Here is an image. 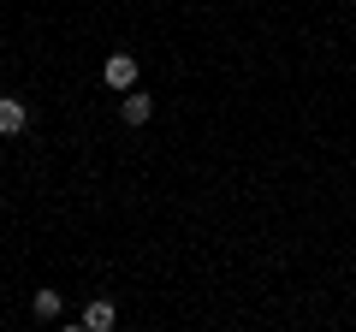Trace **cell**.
I'll use <instances>...</instances> for the list:
<instances>
[{
	"mask_svg": "<svg viewBox=\"0 0 356 332\" xmlns=\"http://www.w3.org/2000/svg\"><path fill=\"white\" fill-rule=\"evenodd\" d=\"M83 326H89V332H113V326H119V308H113V297H95V303L83 308Z\"/></svg>",
	"mask_w": 356,
	"mask_h": 332,
	"instance_id": "cell-4",
	"label": "cell"
},
{
	"mask_svg": "<svg viewBox=\"0 0 356 332\" xmlns=\"http://www.w3.org/2000/svg\"><path fill=\"white\" fill-rule=\"evenodd\" d=\"M0 202H6V190H0Z\"/></svg>",
	"mask_w": 356,
	"mask_h": 332,
	"instance_id": "cell-6",
	"label": "cell"
},
{
	"mask_svg": "<svg viewBox=\"0 0 356 332\" xmlns=\"http://www.w3.org/2000/svg\"><path fill=\"white\" fill-rule=\"evenodd\" d=\"M30 131V101L24 95H0V137H24Z\"/></svg>",
	"mask_w": 356,
	"mask_h": 332,
	"instance_id": "cell-2",
	"label": "cell"
},
{
	"mask_svg": "<svg viewBox=\"0 0 356 332\" xmlns=\"http://www.w3.org/2000/svg\"><path fill=\"white\" fill-rule=\"evenodd\" d=\"M102 83L107 90H137V53H107V65H102Z\"/></svg>",
	"mask_w": 356,
	"mask_h": 332,
	"instance_id": "cell-1",
	"label": "cell"
},
{
	"mask_svg": "<svg viewBox=\"0 0 356 332\" xmlns=\"http://www.w3.org/2000/svg\"><path fill=\"white\" fill-rule=\"evenodd\" d=\"M30 315L36 320H60V291H36L30 297Z\"/></svg>",
	"mask_w": 356,
	"mask_h": 332,
	"instance_id": "cell-5",
	"label": "cell"
},
{
	"mask_svg": "<svg viewBox=\"0 0 356 332\" xmlns=\"http://www.w3.org/2000/svg\"><path fill=\"white\" fill-rule=\"evenodd\" d=\"M119 119H125V125H149L154 119V95L149 90H125L119 95Z\"/></svg>",
	"mask_w": 356,
	"mask_h": 332,
	"instance_id": "cell-3",
	"label": "cell"
}]
</instances>
